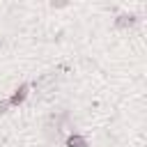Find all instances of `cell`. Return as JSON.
I'll list each match as a JSON object with an SVG mask.
<instances>
[{
  "label": "cell",
  "instance_id": "6da1fadb",
  "mask_svg": "<svg viewBox=\"0 0 147 147\" xmlns=\"http://www.w3.org/2000/svg\"><path fill=\"white\" fill-rule=\"evenodd\" d=\"M69 147H85V142H83V138H78V136H74V138L69 140Z\"/></svg>",
  "mask_w": 147,
  "mask_h": 147
}]
</instances>
